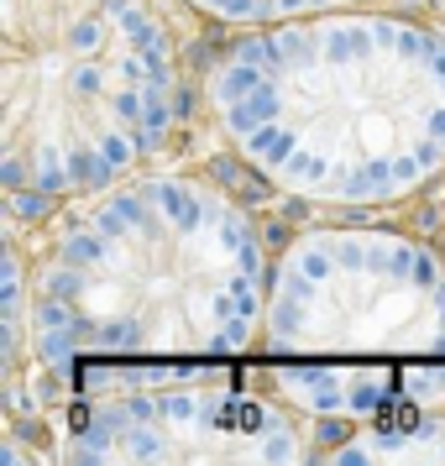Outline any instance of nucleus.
<instances>
[{"label": "nucleus", "instance_id": "nucleus-1", "mask_svg": "<svg viewBox=\"0 0 445 466\" xmlns=\"http://www.w3.org/2000/svg\"><path fill=\"white\" fill-rule=\"evenodd\" d=\"M273 247L210 168L152 163L68 199L32 252V378L58 409L257 357Z\"/></svg>", "mask_w": 445, "mask_h": 466}, {"label": "nucleus", "instance_id": "nucleus-2", "mask_svg": "<svg viewBox=\"0 0 445 466\" xmlns=\"http://www.w3.org/2000/svg\"><path fill=\"white\" fill-rule=\"evenodd\" d=\"M199 110L236 168L319 215H393L445 184V22L336 5L220 32Z\"/></svg>", "mask_w": 445, "mask_h": 466}, {"label": "nucleus", "instance_id": "nucleus-3", "mask_svg": "<svg viewBox=\"0 0 445 466\" xmlns=\"http://www.w3.org/2000/svg\"><path fill=\"white\" fill-rule=\"evenodd\" d=\"M199 74L163 0H0V184L16 226L163 163Z\"/></svg>", "mask_w": 445, "mask_h": 466}, {"label": "nucleus", "instance_id": "nucleus-4", "mask_svg": "<svg viewBox=\"0 0 445 466\" xmlns=\"http://www.w3.org/2000/svg\"><path fill=\"white\" fill-rule=\"evenodd\" d=\"M252 378L304 420L445 403V247L382 215H325L273 247Z\"/></svg>", "mask_w": 445, "mask_h": 466}, {"label": "nucleus", "instance_id": "nucleus-5", "mask_svg": "<svg viewBox=\"0 0 445 466\" xmlns=\"http://www.w3.org/2000/svg\"><path fill=\"white\" fill-rule=\"evenodd\" d=\"M68 461H304L315 424L257 378H184L64 403Z\"/></svg>", "mask_w": 445, "mask_h": 466}, {"label": "nucleus", "instance_id": "nucleus-6", "mask_svg": "<svg viewBox=\"0 0 445 466\" xmlns=\"http://www.w3.org/2000/svg\"><path fill=\"white\" fill-rule=\"evenodd\" d=\"M319 461H445V403L315 430Z\"/></svg>", "mask_w": 445, "mask_h": 466}, {"label": "nucleus", "instance_id": "nucleus-7", "mask_svg": "<svg viewBox=\"0 0 445 466\" xmlns=\"http://www.w3.org/2000/svg\"><path fill=\"white\" fill-rule=\"evenodd\" d=\"M199 26L215 32H252V26L294 22V16H315V11H336V5H361V0H178Z\"/></svg>", "mask_w": 445, "mask_h": 466}, {"label": "nucleus", "instance_id": "nucleus-8", "mask_svg": "<svg viewBox=\"0 0 445 466\" xmlns=\"http://www.w3.org/2000/svg\"><path fill=\"white\" fill-rule=\"evenodd\" d=\"M420 5L430 11V16H440V22H445V0H420Z\"/></svg>", "mask_w": 445, "mask_h": 466}, {"label": "nucleus", "instance_id": "nucleus-9", "mask_svg": "<svg viewBox=\"0 0 445 466\" xmlns=\"http://www.w3.org/2000/svg\"><path fill=\"white\" fill-rule=\"evenodd\" d=\"M440 247H445V184H440Z\"/></svg>", "mask_w": 445, "mask_h": 466}]
</instances>
